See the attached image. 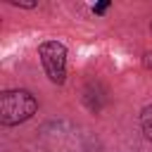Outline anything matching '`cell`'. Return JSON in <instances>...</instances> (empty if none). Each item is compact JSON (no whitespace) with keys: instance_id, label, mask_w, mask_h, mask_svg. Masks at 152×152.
I'll use <instances>...</instances> for the list:
<instances>
[{"instance_id":"cell-1","label":"cell","mask_w":152,"mask_h":152,"mask_svg":"<svg viewBox=\"0 0 152 152\" xmlns=\"http://www.w3.org/2000/svg\"><path fill=\"white\" fill-rule=\"evenodd\" d=\"M36 109H38V100L33 97V93L24 88L5 90L0 95V124L7 128L28 121L36 114Z\"/></svg>"},{"instance_id":"cell-2","label":"cell","mask_w":152,"mask_h":152,"mask_svg":"<svg viewBox=\"0 0 152 152\" xmlns=\"http://www.w3.org/2000/svg\"><path fill=\"white\" fill-rule=\"evenodd\" d=\"M40 55V64L48 74V78L57 86H62L66 81V48L57 40H45L38 48Z\"/></svg>"},{"instance_id":"cell-3","label":"cell","mask_w":152,"mask_h":152,"mask_svg":"<svg viewBox=\"0 0 152 152\" xmlns=\"http://www.w3.org/2000/svg\"><path fill=\"white\" fill-rule=\"evenodd\" d=\"M140 128H142L145 138L152 142V104H150V107H145V109L140 112Z\"/></svg>"},{"instance_id":"cell-4","label":"cell","mask_w":152,"mask_h":152,"mask_svg":"<svg viewBox=\"0 0 152 152\" xmlns=\"http://www.w3.org/2000/svg\"><path fill=\"white\" fill-rule=\"evenodd\" d=\"M10 5H14V7H24V10H33V7H36V2H26V0H10Z\"/></svg>"},{"instance_id":"cell-5","label":"cell","mask_w":152,"mask_h":152,"mask_svg":"<svg viewBox=\"0 0 152 152\" xmlns=\"http://www.w3.org/2000/svg\"><path fill=\"white\" fill-rule=\"evenodd\" d=\"M107 7H109V2L104 0V2H97V5L93 7V12H95V14H104V12H107Z\"/></svg>"},{"instance_id":"cell-6","label":"cell","mask_w":152,"mask_h":152,"mask_svg":"<svg viewBox=\"0 0 152 152\" xmlns=\"http://www.w3.org/2000/svg\"><path fill=\"white\" fill-rule=\"evenodd\" d=\"M142 66H145V69H150V71H152V52H147V55H145V57H142Z\"/></svg>"}]
</instances>
